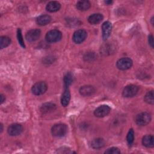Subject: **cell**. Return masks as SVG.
<instances>
[{
  "mask_svg": "<svg viewBox=\"0 0 154 154\" xmlns=\"http://www.w3.org/2000/svg\"><path fill=\"white\" fill-rule=\"evenodd\" d=\"M64 84L65 87H68L73 82V76L70 73H67L64 76Z\"/></svg>",
  "mask_w": 154,
  "mask_h": 154,
  "instance_id": "23",
  "label": "cell"
},
{
  "mask_svg": "<svg viewBox=\"0 0 154 154\" xmlns=\"http://www.w3.org/2000/svg\"><path fill=\"white\" fill-rule=\"evenodd\" d=\"M150 120L151 116L147 112H143L137 114L135 120L136 123L141 126L147 125L148 123H149Z\"/></svg>",
  "mask_w": 154,
  "mask_h": 154,
  "instance_id": "3",
  "label": "cell"
},
{
  "mask_svg": "<svg viewBox=\"0 0 154 154\" xmlns=\"http://www.w3.org/2000/svg\"><path fill=\"white\" fill-rule=\"evenodd\" d=\"M41 35V31L38 29H32L27 32L25 35L26 40L29 42L37 40Z\"/></svg>",
  "mask_w": 154,
  "mask_h": 154,
  "instance_id": "9",
  "label": "cell"
},
{
  "mask_svg": "<svg viewBox=\"0 0 154 154\" xmlns=\"http://www.w3.org/2000/svg\"><path fill=\"white\" fill-rule=\"evenodd\" d=\"M111 111V108L106 105H102L98 106L94 111V114L97 117H103L106 116Z\"/></svg>",
  "mask_w": 154,
  "mask_h": 154,
  "instance_id": "8",
  "label": "cell"
},
{
  "mask_svg": "<svg viewBox=\"0 0 154 154\" xmlns=\"http://www.w3.org/2000/svg\"><path fill=\"white\" fill-rule=\"evenodd\" d=\"M91 4L87 0H82V1H79L77 2L76 7L78 10L79 11H86L89 9L90 7Z\"/></svg>",
  "mask_w": 154,
  "mask_h": 154,
  "instance_id": "19",
  "label": "cell"
},
{
  "mask_svg": "<svg viewBox=\"0 0 154 154\" xmlns=\"http://www.w3.org/2000/svg\"><path fill=\"white\" fill-rule=\"evenodd\" d=\"M153 17H152L151 18V22H152V25H153Z\"/></svg>",
  "mask_w": 154,
  "mask_h": 154,
  "instance_id": "32",
  "label": "cell"
},
{
  "mask_svg": "<svg viewBox=\"0 0 154 154\" xmlns=\"http://www.w3.org/2000/svg\"><path fill=\"white\" fill-rule=\"evenodd\" d=\"M23 131V127L18 123H13L10 125L8 129L7 132L11 136H16L20 135Z\"/></svg>",
  "mask_w": 154,
  "mask_h": 154,
  "instance_id": "10",
  "label": "cell"
},
{
  "mask_svg": "<svg viewBox=\"0 0 154 154\" xmlns=\"http://www.w3.org/2000/svg\"><path fill=\"white\" fill-rule=\"evenodd\" d=\"M0 98H1V103H2L5 101V96L2 94H1V96H0Z\"/></svg>",
  "mask_w": 154,
  "mask_h": 154,
  "instance_id": "29",
  "label": "cell"
},
{
  "mask_svg": "<svg viewBox=\"0 0 154 154\" xmlns=\"http://www.w3.org/2000/svg\"><path fill=\"white\" fill-rule=\"evenodd\" d=\"M103 16L100 13H94L90 15L88 18V21L92 25H96L103 20Z\"/></svg>",
  "mask_w": 154,
  "mask_h": 154,
  "instance_id": "16",
  "label": "cell"
},
{
  "mask_svg": "<svg viewBox=\"0 0 154 154\" xmlns=\"http://www.w3.org/2000/svg\"><path fill=\"white\" fill-rule=\"evenodd\" d=\"M17 38L18 40V42L19 43V44L20 45V46L25 48V45L24 44V41L23 39V37L22 35V32H21V29L20 28H18L17 30Z\"/></svg>",
  "mask_w": 154,
  "mask_h": 154,
  "instance_id": "25",
  "label": "cell"
},
{
  "mask_svg": "<svg viewBox=\"0 0 154 154\" xmlns=\"http://www.w3.org/2000/svg\"><path fill=\"white\" fill-rule=\"evenodd\" d=\"M70 100V92L68 87H65L64 91L61 97V103L63 106H66L69 105Z\"/></svg>",
  "mask_w": 154,
  "mask_h": 154,
  "instance_id": "14",
  "label": "cell"
},
{
  "mask_svg": "<svg viewBox=\"0 0 154 154\" xmlns=\"http://www.w3.org/2000/svg\"><path fill=\"white\" fill-rule=\"evenodd\" d=\"M112 31V24L109 21H106L103 23L102 25V38L104 40H106L110 35Z\"/></svg>",
  "mask_w": 154,
  "mask_h": 154,
  "instance_id": "11",
  "label": "cell"
},
{
  "mask_svg": "<svg viewBox=\"0 0 154 154\" xmlns=\"http://www.w3.org/2000/svg\"><path fill=\"white\" fill-rule=\"evenodd\" d=\"M62 37V33L58 29H52L48 31L45 38L49 43H55L61 40Z\"/></svg>",
  "mask_w": 154,
  "mask_h": 154,
  "instance_id": "2",
  "label": "cell"
},
{
  "mask_svg": "<svg viewBox=\"0 0 154 154\" xmlns=\"http://www.w3.org/2000/svg\"><path fill=\"white\" fill-rule=\"evenodd\" d=\"M105 142L103 138H97L93 140L91 142V146L94 149H99L102 148L105 146Z\"/></svg>",
  "mask_w": 154,
  "mask_h": 154,
  "instance_id": "20",
  "label": "cell"
},
{
  "mask_svg": "<svg viewBox=\"0 0 154 154\" xmlns=\"http://www.w3.org/2000/svg\"><path fill=\"white\" fill-rule=\"evenodd\" d=\"M138 91V87L134 84H130L126 85L123 91L122 95L125 97H132L135 96Z\"/></svg>",
  "mask_w": 154,
  "mask_h": 154,
  "instance_id": "5",
  "label": "cell"
},
{
  "mask_svg": "<svg viewBox=\"0 0 154 154\" xmlns=\"http://www.w3.org/2000/svg\"><path fill=\"white\" fill-rule=\"evenodd\" d=\"M61 8V4L57 1H50L46 5V8L47 11L51 13H54L58 11Z\"/></svg>",
  "mask_w": 154,
  "mask_h": 154,
  "instance_id": "15",
  "label": "cell"
},
{
  "mask_svg": "<svg viewBox=\"0 0 154 154\" xmlns=\"http://www.w3.org/2000/svg\"><path fill=\"white\" fill-rule=\"evenodd\" d=\"M92 54L91 53H89L85 55V56L84 57V58L86 60V61H88V59H90V60H91L94 58V56H92Z\"/></svg>",
  "mask_w": 154,
  "mask_h": 154,
  "instance_id": "28",
  "label": "cell"
},
{
  "mask_svg": "<svg viewBox=\"0 0 154 154\" xmlns=\"http://www.w3.org/2000/svg\"><path fill=\"white\" fill-rule=\"evenodd\" d=\"M56 109V105L55 104L51 102L48 103H45L42 105L40 107V112L45 114H48L49 112H51L54 111V110Z\"/></svg>",
  "mask_w": 154,
  "mask_h": 154,
  "instance_id": "13",
  "label": "cell"
},
{
  "mask_svg": "<svg viewBox=\"0 0 154 154\" xmlns=\"http://www.w3.org/2000/svg\"><path fill=\"white\" fill-rule=\"evenodd\" d=\"M51 17L47 14H43L38 16L36 19V22L40 26H44L50 23L51 21Z\"/></svg>",
  "mask_w": 154,
  "mask_h": 154,
  "instance_id": "18",
  "label": "cell"
},
{
  "mask_svg": "<svg viewBox=\"0 0 154 154\" xmlns=\"http://www.w3.org/2000/svg\"><path fill=\"white\" fill-rule=\"evenodd\" d=\"M132 66V61L131 58L124 57L119 59L116 63L117 67L121 70H125L130 69Z\"/></svg>",
  "mask_w": 154,
  "mask_h": 154,
  "instance_id": "6",
  "label": "cell"
},
{
  "mask_svg": "<svg viewBox=\"0 0 154 154\" xmlns=\"http://www.w3.org/2000/svg\"><path fill=\"white\" fill-rule=\"evenodd\" d=\"M148 41H149V44L151 46L152 48H153V37L152 34H150L148 37Z\"/></svg>",
  "mask_w": 154,
  "mask_h": 154,
  "instance_id": "27",
  "label": "cell"
},
{
  "mask_svg": "<svg viewBox=\"0 0 154 154\" xmlns=\"http://www.w3.org/2000/svg\"><path fill=\"white\" fill-rule=\"evenodd\" d=\"M68 128L66 124L57 123L54 125L51 128V133L56 137H64L67 132Z\"/></svg>",
  "mask_w": 154,
  "mask_h": 154,
  "instance_id": "1",
  "label": "cell"
},
{
  "mask_svg": "<svg viewBox=\"0 0 154 154\" xmlns=\"http://www.w3.org/2000/svg\"><path fill=\"white\" fill-rule=\"evenodd\" d=\"M79 93L83 96H90L95 93V88L91 85H84L80 88Z\"/></svg>",
  "mask_w": 154,
  "mask_h": 154,
  "instance_id": "12",
  "label": "cell"
},
{
  "mask_svg": "<svg viewBox=\"0 0 154 154\" xmlns=\"http://www.w3.org/2000/svg\"><path fill=\"white\" fill-rule=\"evenodd\" d=\"M134 140V132L132 129H130L126 137V140L129 145H132Z\"/></svg>",
  "mask_w": 154,
  "mask_h": 154,
  "instance_id": "24",
  "label": "cell"
},
{
  "mask_svg": "<svg viewBox=\"0 0 154 154\" xmlns=\"http://www.w3.org/2000/svg\"><path fill=\"white\" fill-rule=\"evenodd\" d=\"M87 35V33L84 29H78L73 33L72 39L75 43L79 44L85 40Z\"/></svg>",
  "mask_w": 154,
  "mask_h": 154,
  "instance_id": "7",
  "label": "cell"
},
{
  "mask_svg": "<svg viewBox=\"0 0 154 154\" xmlns=\"http://www.w3.org/2000/svg\"><path fill=\"white\" fill-rule=\"evenodd\" d=\"M144 101L149 103L153 105L154 103V98H153V90H150L148 91L144 96Z\"/></svg>",
  "mask_w": 154,
  "mask_h": 154,
  "instance_id": "22",
  "label": "cell"
},
{
  "mask_svg": "<svg viewBox=\"0 0 154 154\" xmlns=\"http://www.w3.org/2000/svg\"><path fill=\"white\" fill-rule=\"evenodd\" d=\"M104 2L107 5H110L112 3V1H105Z\"/></svg>",
  "mask_w": 154,
  "mask_h": 154,
  "instance_id": "30",
  "label": "cell"
},
{
  "mask_svg": "<svg viewBox=\"0 0 154 154\" xmlns=\"http://www.w3.org/2000/svg\"><path fill=\"white\" fill-rule=\"evenodd\" d=\"M11 43V39L10 37L4 35L0 37V48L3 49L7 47Z\"/></svg>",
  "mask_w": 154,
  "mask_h": 154,
  "instance_id": "21",
  "label": "cell"
},
{
  "mask_svg": "<svg viewBox=\"0 0 154 154\" xmlns=\"http://www.w3.org/2000/svg\"><path fill=\"white\" fill-rule=\"evenodd\" d=\"M153 136L152 135H146L143 137L142 139V144L144 146L148 147V148H152L154 146V143H153Z\"/></svg>",
  "mask_w": 154,
  "mask_h": 154,
  "instance_id": "17",
  "label": "cell"
},
{
  "mask_svg": "<svg viewBox=\"0 0 154 154\" xmlns=\"http://www.w3.org/2000/svg\"><path fill=\"white\" fill-rule=\"evenodd\" d=\"M48 88L47 84L43 81L36 82L32 87V93L36 96H39L44 94Z\"/></svg>",
  "mask_w": 154,
  "mask_h": 154,
  "instance_id": "4",
  "label": "cell"
},
{
  "mask_svg": "<svg viewBox=\"0 0 154 154\" xmlns=\"http://www.w3.org/2000/svg\"><path fill=\"white\" fill-rule=\"evenodd\" d=\"M120 150L119 149V148L116 147H112L110 148H108L105 151V153H108V154H119L120 153Z\"/></svg>",
  "mask_w": 154,
  "mask_h": 154,
  "instance_id": "26",
  "label": "cell"
},
{
  "mask_svg": "<svg viewBox=\"0 0 154 154\" xmlns=\"http://www.w3.org/2000/svg\"><path fill=\"white\" fill-rule=\"evenodd\" d=\"M1 132H2V131H3V127H2V124H1Z\"/></svg>",
  "mask_w": 154,
  "mask_h": 154,
  "instance_id": "31",
  "label": "cell"
}]
</instances>
